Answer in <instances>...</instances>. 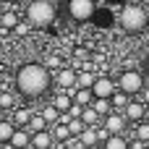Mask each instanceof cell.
<instances>
[{
	"instance_id": "cell-1",
	"label": "cell",
	"mask_w": 149,
	"mask_h": 149,
	"mask_svg": "<svg viewBox=\"0 0 149 149\" xmlns=\"http://www.w3.org/2000/svg\"><path fill=\"white\" fill-rule=\"evenodd\" d=\"M52 84V76H50V68L42 65V63H24L18 71H16V89L24 94V97H42L47 94Z\"/></svg>"
},
{
	"instance_id": "cell-2",
	"label": "cell",
	"mask_w": 149,
	"mask_h": 149,
	"mask_svg": "<svg viewBox=\"0 0 149 149\" xmlns=\"http://www.w3.org/2000/svg\"><path fill=\"white\" fill-rule=\"evenodd\" d=\"M55 5L50 3V0H31L29 5H26V18L31 21V26H39V29H45V26H50L52 21H55Z\"/></svg>"
},
{
	"instance_id": "cell-3",
	"label": "cell",
	"mask_w": 149,
	"mask_h": 149,
	"mask_svg": "<svg viewBox=\"0 0 149 149\" xmlns=\"http://www.w3.org/2000/svg\"><path fill=\"white\" fill-rule=\"evenodd\" d=\"M120 24L126 31H141L149 24V13L141 3H126V8L120 10Z\"/></svg>"
},
{
	"instance_id": "cell-4",
	"label": "cell",
	"mask_w": 149,
	"mask_h": 149,
	"mask_svg": "<svg viewBox=\"0 0 149 149\" xmlns=\"http://www.w3.org/2000/svg\"><path fill=\"white\" fill-rule=\"evenodd\" d=\"M118 86H120L123 92H128V94H141V89H144V76H141V71H136V68L123 71L120 79H118Z\"/></svg>"
},
{
	"instance_id": "cell-5",
	"label": "cell",
	"mask_w": 149,
	"mask_h": 149,
	"mask_svg": "<svg viewBox=\"0 0 149 149\" xmlns=\"http://www.w3.org/2000/svg\"><path fill=\"white\" fill-rule=\"evenodd\" d=\"M68 16L73 21H89L94 16V0H68Z\"/></svg>"
},
{
	"instance_id": "cell-6",
	"label": "cell",
	"mask_w": 149,
	"mask_h": 149,
	"mask_svg": "<svg viewBox=\"0 0 149 149\" xmlns=\"http://www.w3.org/2000/svg\"><path fill=\"white\" fill-rule=\"evenodd\" d=\"M102 123H105V128H107L110 134H126L128 118L123 115V110H113V113H107V115L102 118Z\"/></svg>"
},
{
	"instance_id": "cell-7",
	"label": "cell",
	"mask_w": 149,
	"mask_h": 149,
	"mask_svg": "<svg viewBox=\"0 0 149 149\" xmlns=\"http://www.w3.org/2000/svg\"><path fill=\"white\" fill-rule=\"evenodd\" d=\"M115 89H118V84L110 76H97V81L92 84V94L94 97H113Z\"/></svg>"
},
{
	"instance_id": "cell-8",
	"label": "cell",
	"mask_w": 149,
	"mask_h": 149,
	"mask_svg": "<svg viewBox=\"0 0 149 149\" xmlns=\"http://www.w3.org/2000/svg\"><path fill=\"white\" fill-rule=\"evenodd\" d=\"M55 81H58L60 89H73V86L79 84V71H73V68H60V71H55Z\"/></svg>"
},
{
	"instance_id": "cell-9",
	"label": "cell",
	"mask_w": 149,
	"mask_h": 149,
	"mask_svg": "<svg viewBox=\"0 0 149 149\" xmlns=\"http://www.w3.org/2000/svg\"><path fill=\"white\" fill-rule=\"evenodd\" d=\"M144 110H147L144 100H131V102L126 105L123 115L128 118V123H139V120H144Z\"/></svg>"
},
{
	"instance_id": "cell-10",
	"label": "cell",
	"mask_w": 149,
	"mask_h": 149,
	"mask_svg": "<svg viewBox=\"0 0 149 149\" xmlns=\"http://www.w3.org/2000/svg\"><path fill=\"white\" fill-rule=\"evenodd\" d=\"M8 147H13V149L31 147V131H26V128H16L13 136H10V141H8Z\"/></svg>"
},
{
	"instance_id": "cell-11",
	"label": "cell",
	"mask_w": 149,
	"mask_h": 149,
	"mask_svg": "<svg viewBox=\"0 0 149 149\" xmlns=\"http://www.w3.org/2000/svg\"><path fill=\"white\" fill-rule=\"evenodd\" d=\"M52 144H55V136H52L47 128L31 134V147H34V149H47V147H52Z\"/></svg>"
},
{
	"instance_id": "cell-12",
	"label": "cell",
	"mask_w": 149,
	"mask_h": 149,
	"mask_svg": "<svg viewBox=\"0 0 149 149\" xmlns=\"http://www.w3.org/2000/svg\"><path fill=\"white\" fill-rule=\"evenodd\" d=\"M110 102H113V110H126V105L131 102V94H128V92H123V89L118 86V89L113 92Z\"/></svg>"
},
{
	"instance_id": "cell-13",
	"label": "cell",
	"mask_w": 149,
	"mask_h": 149,
	"mask_svg": "<svg viewBox=\"0 0 149 149\" xmlns=\"http://www.w3.org/2000/svg\"><path fill=\"white\" fill-rule=\"evenodd\" d=\"M102 144H105V149H128V136H123V134H110Z\"/></svg>"
},
{
	"instance_id": "cell-14",
	"label": "cell",
	"mask_w": 149,
	"mask_h": 149,
	"mask_svg": "<svg viewBox=\"0 0 149 149\" xmlns=\"http://www.w3.org/2000/svg\"><path fill=\"white\" fill-rule=\"evenodd\" d=\"M79 139H81V144H84V147H94V144H100V136H97V126H86V128L79 134Z\"/></svg>"
},
{
	"instance_id": "cell-15",
	"label": "cell",
	"mask_w": 149,
	"mask_h": 149,
	"mask_svg": "<svg viewBox=\"0 0 149 149\" xmlns=\"http://www.w3.org/2000/svg\"><path fill=\"white\" fill-rule=\"evenodd\" d=\"M52 105L60 110V113H65L71 105H73V97L68 94V89H60V94H55V100H52Z\"/></svg>"
},
{
	"instance_id": "cell-16",
	"label": "cell",
	"mask_w": 149,
	"mask_h": 149,
	"mask_svg": "<svg viewBox=\"0 0 149 149\" xmlns=\"http://www.w3.org/2000/svg\"><path fill=\"white\" fill-rule=\"evenodd\" d=\"M92 107L100 113V118H105L107 113H113V102H110V97H94V100H92Z\"/></svg>"
},
{
	"instance_id": "cell-17",
	"label": "cell",
	"mask_w": 149,
	"mask_h": 149,
	"mask_svg": "<svg viewBox=\"0 0 149 149\" xmlns=\"http://www.w3.org/2000/svg\"><path fill=\"white\" fill-rule=\"evenodd\" d=\"M31 115H34V110H29V107H21V110H16V126H18V128H29V123H31Z\"/></svg>"
},
{
	"instance_id": "cell-18",
	"label": "cell",
	"mask_w": 149,
	"mask_h": 149,
	"mask_svg": "<svg viewBox=\"0 0 149 149\" xmlns=\"http://www.w3.org/2000/svg\"><path fill=\"white\" fill-rule=\"evenodd\" d=\"M52 136H55V141H65V139H71L73 134H71V128H68V123H55V128H52Z\"/></svg>"
},
{
	"instance_id": "cell-19",
	"label": "cell",
	"mask_w": 149,
	"mask_h": 149,
	"mask_svg": "<svg viewBox=\"0 0 149 149\" xmlns=\"http://www.w3.org/2000/svg\"><path fill=\"white\" fill-rule=\"evenodd\" d=\"M16 24H18V13H13V10H3V13H0V26H3V29L10 31Z\"/></svg>"
},
{
	"instance_id": "cell-20",
	"label": "cell",
	"mask_w": 149,
	"mask_h": 149,
	"mask_svg": "<svg viewBox=\"0 0 149 149\" xmlns=\"http://www.w3.org/2000/svg\"><path fill=\"white\" fill-rule=\"evenodd\" d=\"M13 131H16V126H13L10 120H0V144H5V147H8V141H10V136H13Z\"/></svg>"
},
{
	"instance_id": "cell-21",
	"label": "cell",
	"mask_w": 149,
	"mask_h": 149,
	"mask_svg": "<svg viewBox=\"0 0 149 149\" xmlns=\"http://www.w3.org/2000/svg\"><path fill=\"white\" fill-rule=\"evenodd\" d=\"M92 100H94V94H92V89H84V86H79V92L73 94V102H79V105H92Z\"/></svg>"
},
{
	"instance_id": "cell-22",
	"label": "cell",
	"mask_w": 149,
	"mask_h": 149,
	"mask_svg": "<svg viewBox=\"0 0 149 149\" xmlns=\"http://www.w3.org/2000/svg\"><path fill=\"white\" fill-rule=\"evenodd\" d=\"M81 118H84V123H86V126H97V123L102 120V118H100V113H97V110H94L92 105H86V107H84Z\"/></svg>"
},
{
	"instance_id": "cell-23",
	"label": "cell",
	"mask_w": 149,
	"mask_h": 149,
	"mask_svg": "<svg viewBox=\"0 0 149 149\" xmlns=\"http://www.w3.org/2000/svg\"><path fill=\"white\" fill-rule=\"evenodd\" d=\"M50 123H47V118L42 115V113H34L31 115V123H29V131L34 134V131H42V128H47Z\"/></svg>"
},
{
	"instance_id": "cell-24",
	"label": "cell",
	"mask_w": 149,
	"mask_h": 149,
	"mask_svg": "<svg viewBox=\"0 0 149 149\" xmlns=\"http://www.w3.org/2000/svg\"><path fill=\"white\" fill-rule=\"evenodd\" d=\"M16 107V94L13 92H0V110H13Z\"/></svg>"
},
{
	"instance_id": "cell-25",
	"label": "cell",
	"mask_w": 149,
	"mask_h": 149,
	"mask_svg": "<svg viewBox=\"0 0 149 149\" xmlns=\"http://www.w3.org/2000/svg\"><path fill=\"white\" fill-rule=\"evenodd\" d=\"M42 115L47 118V123H58V120H60V110H58L55 105H47V107H42Z\"/></svg>"
},
{
	"instance_id": "cell-26",
	"label": "cell",
	"mask_w": 149,
	"mask_h": 149,
	"mask_svg": "<svg viewBox=\"0 0 149 149\" xmlns=\"http://www.w3.org/2000/svg\"><path fill=\"white\" fill-rule=\"evenodd\" d=\"M10 31H13L16 37H26V34L31 31V21H29V18H26V21H18V24H16Z\"/></svg>"
},
{
	"instance_id": "cell-27",
	"label": "cell",
	"mask_w": 149,
	"mask_h": 149,
	"mask_svg": "<svg viewBox=\"0 0 149 149\" xmlns=\"http://www.w3.org/2000/svg\"><path fill=\"white\" fill-rule=\"evenodd\" d=\"M68 128H71L73 136H79V134L86 128V123H84V118H71V120H68Z\"/></svg>"
},
{
	"instance_id": "cell-28",
	"label": "cell",
	"mask_w": 149,
	"mask_h": 149,
	"mask_svg": "<svg viewBox=\"0 0 149 149\" xmlns=\"http://www.w3.org/2000/svg\"><path fill=\"white\" fill-rule=\"evenodd\" d=\"M134 136H139V139L149 141V120H139V126H136V134H134Z\"/></svg>"
},
{
	"instance_id": "cell-29",
	"label": "cell",
	"mask_w": 149,
	"mask_h": 149,
	"mask_svg": "<svg viewBox=\"0 0 149 149\" xmlns=\"http://www.w3.org/2000/svg\"><path fill=\"white\" fill-rule=\"evenodd\" d=\"M97 136H100V141H105V139H107V136H110V131H107V128H105V123H102V126H100V128H97Z\"/></svg>"
},
{
	"instance_id": "cell-30",
	"label": "cell",
	"mask_w": 149,
	"mask_h": 149,
	"mask_svg": "<svg viewBox=\"0 0 149 149\" xmlns=\"http://www.w3.org/2000/svg\"><path fill=\"white\" fill-rule=\"evenodd\" d=\"M141 100H144V105H149V86L141 89Z\"/></svg>"
},
{
	"instance_id": "cell-31",
	"label": "cell",
	"mask_w": 149,
	"mask_h": 149,
	"mask_svg": "<svg viewBox=\"0 0 149 149\" xmlns=\"http://www.w3.org/2000/svg\"><path fill=\"white\" fill-rule=\"evenodd\" d=\"M144 120H149V105H147V110H144Z\"/></svg>"
},
{
	"instance_id": "cell-32",
	"label": "cell",
	"mask_w": 149,
	"mask_h": 149,
	"mask_svg": "<svg viewBox=\"0 0 149 149\" xmlns=\"http://www.w3.org/2000/svg\"><path fill=\"white\" fill-rule=\"evenodd\" d=\"M110 3H128V0H110Z\"/></svg>"
},
{
	"instance_id": "cell-33",
	"label": "cell",
	"mask_w": 149,
	"mask_h": 149,
	"mask_svg": "<svg viewBox=\"0 0 149 149\" xmlns=\"http://www.w3.org/2000/svg\"><path fill=\"white\" fill-rule=\"evenodd\" d=\"M139 3H141V5H149V0H139Z\"/></svg>"
},
{
	"instance_id": "cell-34",
	"label": "cell",
	"mask_w": 149,
	"mask_h": 149,
	"mask_svg": "<svg viewBox=\"0 0 149 149\" xmlns=\"http://www.w3.org/2000/svg\"><path fill=\"white\" fill-rule=\"evenodd\" d=\"M5 3H21V0H5Z\"/></svg>"
},
{
	"instance_id": "cell-35",
	"label": "cell",
	"mask_w": 149,
	"mask_h": 149,
	"mask_svg": "<svg viewBox=\"0 0 149 149\" xmlns=\"http://www.w3.org/2000/svg\"><path fill=\"white\" fill-rule=\"evenodd\" d=\"M3 3H5V0H0V8H3Z\"/></svg>"
},
{
	"instance_id": "cell-36",
	"label": "cell",
	"mask_w": 149,
	"mask_h": 149,
	"mask_svg": "<svg viewBox=\"0 0 149 149\" xmlns=\"http://www.w3.org/2000/svg\"><path fill=\"white\" fill-rule=\"evenodd\" d=\"M144 8H147V13H149V5H144Z\"/></svg>"
}]
</instances>
